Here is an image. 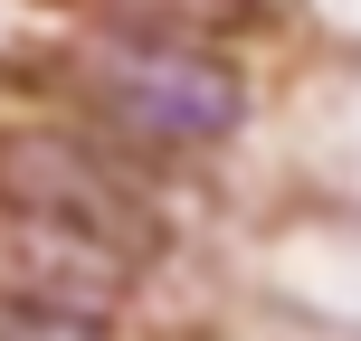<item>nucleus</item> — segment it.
<instances>
[{
  "label": "nucleus",
  "instance_id": "f257e3e1",
  "mask_svg": "<svg viewBox=\"0 0 361 341\" xmlns=\"http://www.w3.org/2000/svg\"><path fill=\"white\" fill-rule=\"evenodd\" d=\"M57 95V124L114 143L124 162H209L247 133V76L228 48H162V38H67L38 57Z\"/></svg>",
  "mask_w": 361,
  "mask_h": 341
},
{
  "label": "nucleus",
  "instance_id": "f03ea898",
  "mask_svg": "<svg viewBox=\"0 0 361 341\" xmlns=\"http://www.w3.org/2000/svg\"><path fill=\"white\" fill-rule=\"evenodd\" d=\"M0 228H19L29 247L67 256V266L95 275H143L162 256V199H152V171L124 162L114 143L76 124H0Z\"/></svg>",
  "mask_w": 361,
  "mask_h": 341
},
{
  "label": "nucleus",
  "instance_id": "7ed1b4c3",
  "mask_svg": "<svg viewBox=\"0 0 361 341\" xmlns=\"http://www.w3.org/2000/svg\"><path fill=\"white\" fill-rule=\"evenodd\" d=\"M95 38H162V48H219L257 0H67Z\"/></svg>",
  "mask_w": 361,
  "mask_h": 341
},
{
  "label": "nucleus",
  "instance_id": "20e7f679",
  "mask_svg": "<svg viewBox=\"0 0 361 341\" xmlns=\"http://www.w3.org/2000/svg\"><path fill=\"white\" fill-rule=\"evenodd\" d=\"M0 341H114V323L76 285H0Z\"/></svg>",
  "mask_w": 361,
  "mask_h": 341
}]
</instances>
